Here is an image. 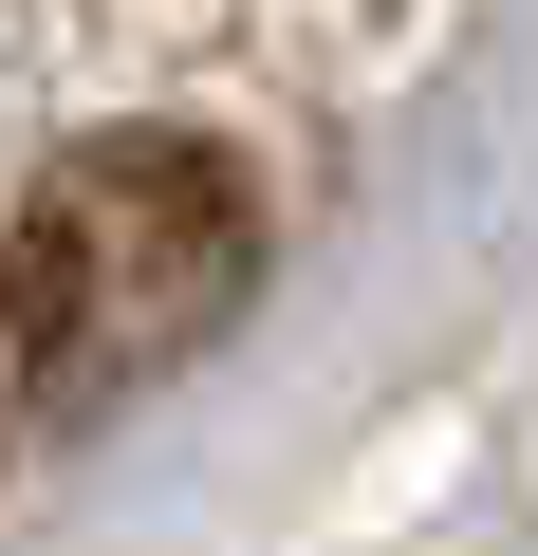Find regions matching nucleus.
<instances>
[{
    "label": "nucleus",
    "mask_w": 538,
    "mask_h": 556,
    "mask_svg": "<svg viewBox=\"0 0 538 556\" xmlns=\"http://www.w3.org/2000/svg\"><path fill=\"white\" fill-rule=\"evenodd\" d=\"M241 278H260L241 167L186 149V130H93V149L38 167L20 241H0V390L93 427L241 316Z\"/></svg>",
    "instance_id": "1"
},
{
    "label": "nucleus",
    "mask_w": 538,
    "mask_h": 556,
    "mask_svg": "<svg viewBox=\"0 0 538 556\" xmlns=\"http://www.w3.org/2000/svg\"><path fill=\"white\" fill-rule=\"evenodd\" d=\"M0 408H20V390H0Z\"/></svg>",
    "instance_id": "2"
}]
</instances>
